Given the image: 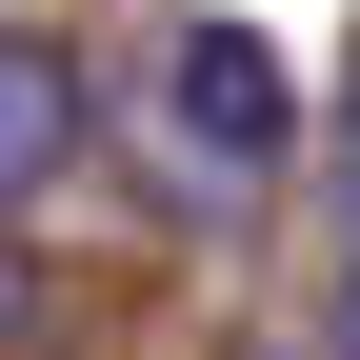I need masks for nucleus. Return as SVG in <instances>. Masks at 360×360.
<instances>
[{"label":"nucleus","mask_w":360,"mask_h":360,"mask_svg":"<svg viewBox=\"0 0 360 360\" xmlns=\"http://www.w3.org/2000/svg\"><path fill=\"white\" fill-rule=\"evenodd\" d=\"M141 101H160V180L200 220H260L300 180V80H281L260 20H160V80H141Z\"/></svg>","instance_id":"1"},{"label":"nucleus","mask_w":360,"mask_h":360,"mask_svg":"<svg viewBox=\"0 0 360 360\" xmlns=\"http://www.w3.org/2000/svg\"><path fill=\"white\" fill-rule=\"evenodd\" d=\"M60 160H80V80H60V40L0 20V200H40Z\"/></svg>","instance_id":"2"},{"label":"nucleus","mask_w":360,"mask_h":360,"mask_svg":"<svg viewBox=\"0 0 360 360\" xmlns=\"http://www.w3.org/2000/svg\"><path fill=\"white\" fill-rule=\"evenodd\" d=\"M321 360H360V220H340V281H321Z\"/></svg>","instance_id":"3"},{"label":"nucleus","mask_w":360,"mask_h":360,"mask_svg":"<svg viewBox=\"0 0 360 360\" xmlns=\"http://www.w3.org/2000/svg\"><path fill=\"white\" fill-rule=\"evenodd\" d=\"M340 220H360V101H340Z\"/></svg>","instance_id":"4"},{"label":"nucleus","mask_w":360,"mask_h":360,"mask_svg":"<svg viewBox=\"0 0 360 360\" xmlns=\"http://www.w3.org/2000/svg\"><path fill=\"white\" fill-rule=\"evenodd\" d=\"M20 300H40V281H20V260H0V340H20Z\"/></svg>","instance_id":"5"},{"label":"nucleus","mask_w":360,"mask_h":360,"mask_svg":"<svg viewBox=\"0 0 360 360\" xmlns=\"http://www.w3.org/2000/svg\"><path fill=\"white\" fill-rule=\"evenodd\" d=\"M0 20H20V0H0Z\"/></svg>","instance_id":"6"},{"label":"nucleus","mask_w":360,"mask_h":360,"mask_svg":"<svg viewBox=\"0 0 360 360\" xmlns=\"http://www.w3.org/2000/svg\"><path fill=\"white\" fill-rule=\"evenodd\" d=\"M0 360H20V340H0Z\"/></svg>","instance_id":"7"}]
</instances>
